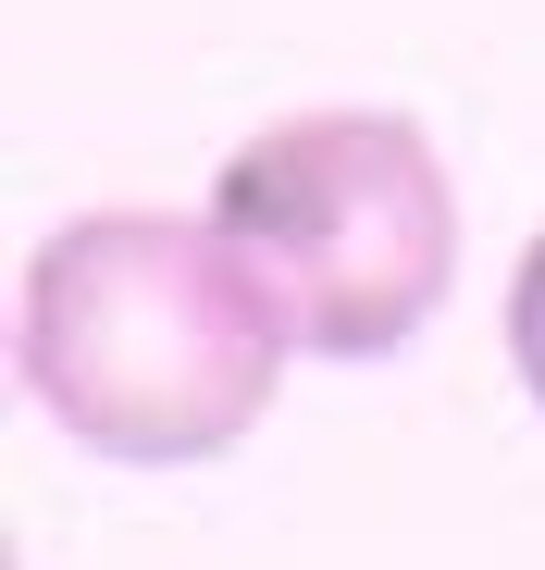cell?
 <instances>
[{
	"label": "cell",
	"mask_w": 545,
	"mask_h": 570,
	"mask_svg": "<svg viewBox=\"0 0 545 570\" xmlns=\"http://www.w3.org/2000/svg\"><path fill=\"white\" fill-rule=\"evenodd\" d=\"M26 397L125 471H199L260 434L298 360L286 298L224 236V212H75L26 261L13 311Z\"/></svg>",
	"instance_id": "6da1fadb"
},
{
	"label": "cell",
	"mask_w": 545,
	"mask_h": 570,
	"mask_svg": "<svg viewBox=\"0 0 545 570\" xmlns=\"http://www.w3.org/2000/svg\"><path fill=\"white\" fill-rule=\"evenodd\" d=\"M211 212L286 298L310 360H397L459 285V186L409 112L335 100L260 125L224 161Z\"/></svg>",
	"instance_id": "7a4b0ae2"
},
{
	"label": "cell",
	"mask_w": 545,
	"mask_h": 570,
	"mask_svg": "<svg viewBox=\"0 0 545 570\" xmlns=\"http://www.w3.org/2000/svg\"><path fill=\"white\" fill-rule=\"evenodd\" d=\"M508 360H521V397L545 410V236H533L521 273H508Z\"/></svg>",
	"instance_id": "3957f363"
}]
</instances>
